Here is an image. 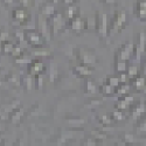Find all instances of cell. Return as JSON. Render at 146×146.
I'll use <instances>...</instances> for the list:
<instances>
[{
  "mask_svg": "<svg viewBox=\"0 0 146 146\" xmlns=\"http://www.w3.org/2000/svg\"><path fill=\"white\" fill-rule=\"evenodd\" d=\"M129 26V14L125 9H118L115 12L109 25V36H113L123 32Z\"/></svg>",
  "mask_w": 146,
  "mask_h": 146,
  "instance_id": "cell-1",
  "label": "cell"
},
{
  "mask_svg": "<svg viewBox=\"0 0 146 146\" xmlns=\"http://www.w3.org/2000/svg\"><path fill=\"white\" fill-rule=\"evenodd\" d=\"M145 55H146V31H140L138 32L135 41V55H133V57L140 64Z\"/></svg>",
  "mask_w": 146,
  "mask_h": 146,
  "instance_id": "cell-2",
  "label": "cell"
},
{
  "mask_svg": "<svg viewBox=\"0 0 146 146\" xmlns=\"http://www.w3.org/2000/svg\"><path fill=\"white\" fill-rule=\"evenodd\" d=\"M133 55H135V41H127V42L123 43L117 49L115 60L130 62L133 58Z\"/></svg>",
  "mask_w": 146,
  "mask_h": 146,
  "instance_id": "cell-3",
  "label": "cell"
},
{
  "mask_svg": "<svg viewBox=\"0 0 146 146\" xmlns=\"http://www.w3.org/2000/svg\"><path fill=\"white\" fill-rule=\"evenodd\" d=\"M77 57L80 60V63L89 66V67H92L97 62V57L94 49L86 48V47H81L77 49Z\"/></svg>",
  "mask_w": 146,
  "mask_h": 146,
  "instance_id": "cell-4",
  "label": "cell"
},
{
  "mask_svg": "<svg viewBox=\"0 0 146 146\" xmlns=\"http://www.w3.org/2000/svg\"><path fill=\"white\" fill-rule=\"evenodd\" d=\"M109 25H110V19H109L108 14L102 13L97 15V20H96L97 33H98V35L102 39L109 38Z\"/></svg>",
  "mask_w": 146,
  "mask_h": 146,
  "instance_id": "cell-5",
  "label": "cell"
},
{
  "mask_svg": "<svg viewBox=\"0 0 146 146\" xmlns=\"http://www.w3.org/2000/svg\"><path fill=\"white\" fill-rule=\"evenodd\" d=\"M23 38L34 48H42L46 40L39 31H26L23 33Z\"/></svg>",
  "mask_w": 146,
  "mask_h": 146,
  "instance_id": "cell-6",
  "label": "cell"
},
{
  "mask_svg": "<svg viewBox=\"0 0 146 146\" xmlns=\"http://www.w3.org/2000/svg\"><path fill=\"white\" fill-rule=\"evenodd\" d=\"M68 26L72 32L82 33V32L88 29V20L84 19V18H81L80 15H77L75 18L68 20Z\"/></svg>",
  "mask_w": 146,
  "mask_h": 146,
  "instance_id": "cell-7",
  "label": "cell"
},
{
  "mask_svg": "<svg viewBox=\"0 0 146 146\" xmlns=\"http://www.w3.org/2000/svg\"><path fill=\"white\" fill-rule=\"evenodd\" d=\"M50 28H52V34L55 35L57 34L61 29H62L66 25H67V22H66V19L64 17L58 13V12H55V13L50 17Z\"/></svg>",
  "mask_w": 146,
  "mask_h": 146,
  "instance_id": "cell-8",
  "label": "cell"
},
{
  "mask_svg": "<svg viewBox=\"0 0 146 146\" xmlns=\"http://www.w3.org/2000/svg\"><path fill=\"white\" fill-rule=\"evenodd\" d=\"M146 113V102L144 101H139V102H135L131 108H130V116L131 119L133 120H139L144 117V115Z\"/></svg>",
  "mask_w": 146,
  "mask_h": 146,
  "instance_id": "cell-9",
  "label": "cell"
},
{
  "mask_svg": "<svg viewBox=\"0 0 146 146\" xmlns=\"http://www.w3.org/2000/svg\"><path fill=\"white\" fill-rule=\"evenodd\" d=\"M133 15L139 21L146 22V0H136L133 4Z\"/></svg>",
  "mask_w": 146,
  "mask_h": 146,
  "instance_id": "cell-10",
  "label": "cell"
},
{
  "mask_svg": "<svg viewBox=\"0 0 146 146\" xmlns=\"http://www.w3.org/2000/svg\"><path fill=\"white\" fill-rule=\"evenodd\" d=\"M135 104V97L132 95H125V96H121L120 98L117 101L116 103V109H119V110H130V108Z\"/></svg>",
  "mask_w": 146,
  "mask_h": 146,
  "instance_id": "cell-11",
  "label": "cell"
},
{
  "mask_svg": "<svg viewBox=\"0 0 146 146\" xmlns=\"http://www.w3.org/2000/svg\"><path fill=\"white\" fill-rule=\"evenodd\" d=\"M13 19L15 21H18L20 25H25V23H27L29 21L31 15L25 7H20V8H15L13 11Z\"/></svg>",
  "mask_w": 146,
  "mask_h": 146,
  "instance_id": "cell-12",
  "label": "cell"
},
{
  "mask_svg": "<svg viewBox=\"0 0 146 146\" xmlns=\"http://www.w3.org/2000/svg\"><path fill=\"white\" fill-rule=\"evenodd\" d=\"M46 40H49L50 38V34H52V28H50V25L47 22L46 18H43L42 14L39 15V29H38Z\"/></svg>",
  "mask_w": 146,
  "mask_h": 146,
  "instance_id": "cell-13",
  "label": "cell"
},
{
  "mask_svg": "<svg viewBox=\"0 0 146 146\" xmlns=\"http://www.w3.org/2000/svg\"><path fill=\"white\" fill-rule=\"evenodd\" d=\"M130 84H131V88L137 90L138 92H144L146 88V76L144 74H140L139 76L130 80Z\"/></svg>",
  "mask_w": 146,
  "mask_h": 146,
  "instance_id": "cell-14",
  "label": "cell"
},
{
  "mask_svg": "<svg viewBox=\"0 0 146 146\" xmlns=\"http://www.w3.org/2000/svg\"><path fill=\"white\" fill-rule=\"evenodd\" d=\"M72 71L75 72L77 76H81V77H89L91 74H92V68L89 67V66H86V64H77L72 68Z\"/></svg>",
  "mask_w": 146,
  "mask_h": 146,
  "instance_id": "cell-15",
  "label": "cell"
},
{
  "mask_svg": "<svg viewBox=\"0 0 146 146\" xmlns=\"http://www.w3.org/2000/svg\"><path fill=\"white\" fill-rule=\"evenodd\" d=\"M44 64L40 61H35V62H32L31 67H29V75L31 76H40L42 72H44Z\"/></svg>",
  "mask_w": 146,
  "mask_h": 146,
  "instance_id": "cell-16",
  "label": "cell"
},
{
  "mask_svg": "<svg viewBox=\"0 0 146 146\" xmlns=\"http://www.w3.org/2000/svg\"><path fill=\"white\" fill-rule=\"evenodd\" d=\"M126 74H127V76L130 77V80H132V78L139 76L140 74H143V72H141L140 66H137V64H129Z\"/></svg>",
  "mask_w": 146,
  "mask_h": 146,
  "instance_id": "cell-17",
  "label": "cell"
},
{
  "mask_svg": "<svg viewBox=\"0 0 146 146\" xmlns=\"http://www.w3.org/2000/svg\"><path fill=\"white\" fill-rule=\"evenodd\" d=\"M129 67V62L120 60H115V70L117 74H121V72H126Z\"/></svg>",
  "mask_w": 146,
  "mask_h": 146,
  "instance_id": "cell-18",
  "label": "cell"
},
{
  "mask_svg": "<svg viewBox=\"0 0 146 146\" xmlns=\"http://www.w3.org/2000/svg\"><path fill=\"white\" fill-rule=\"evenodd\" d=\"M78 15V7L74 4V5H69L67 7V11H66V18L67 20H70L72 18H75Z\"/></svg>",
  "mask_w": 146,
  "mask_h": 146,
  "instance_id": "cell-19",
  "label": "cell"
},
{
  "mask_svg": "<svg viewBox=\"0 0 146 146\" xmlns=\"http://www.w3.org/2000/svg\"><path fill=\"white\" fill-rule=\"evenodd\" d=\"M105 83L110 84V86L113 87V88H118L120 84H121V82H120L118 75H108V76H106V82H105Z\"/></svg>",
  "mask_w": 146,
  "mask_h": 146,
  "instance_id": "cell-20",
  "label": "cell"
},
{
  "mask_svg": "<svg viewBox=\"0 0 146 146\" xmlns=\"http://www.w3.org/2000/svg\"><path fill=\"white\" fill-rule=\"evenodd\" d=\"M86 92L90 94V95H94V94L98 92L97 86L95 84V82L92 80H87V82H86Z\"/></svg>",
  "mask_w": 146,
  "mask_h": 146,
  "instance_id": "cell-21",
  "label": "cell"
},
{
  "mask_svg": "<svg viewBox=\"0 0 146 146\" xmlns=\"http://www.w3.org/2000/svg\"><path fill=\"white\" fill-rule=\"evenodd\" d=\"M136 131L140 135H146V117H143L141 119L138 120L136 125Z\"/></svg>",
  "mask_w": 146,
  "mask_h": 146,
  "instance_id": "cell-22",
  "label": "cell"
},
{
  "mask_svg": "<svg viewBox=\"0 0 146 146\" xmlns=\"http://www.w3.org/2000/svg\"><path fill=\"white\" fill-rule=\"evenodd\" d=\"M54 13H55L54 5H52V4H46L44 6H42V9H41V14H42V15L52 17Z\"/></svg>",
  "mask_w": 146,
  "mask_h": 146,
  "instance_id": "cell-23",
  "label": "cell"
},
{
  "mask_svg": "<svg viewBox=\"0 0 146 146\" xmlns=\"http://www.w3.org/2000/svg\"><path fill=\"white\" fill-rule=\"evenodd\" d=\"M111 118H112V120H115V121H121V120L125 119V116H124L123 110L116 109V110L111 113Z\"/></svg>",
  "mask_w": 146,
  "mask_h": 146,
  "instance_id": "cell-24",
  "label": "cell"
},
{
  "mask_svg": "<svg viewBox=\"0 0 146 146\" xmlns=\"http://www.w3.org/2000/svg\"><path fill=\"white\" fill-rule=\"evenodd\" d=\"M101 91H102V94H103V95H105V96H111V95H115V92H116V88L111 87L110 84L105 83L104 86L102 87Z\"/></svg>",
  "mask_w": 146,
  "mask_h": 146,
  "instance_id": "cell-25",
  "label": "cell"
},
{
  "mask_svg": "<svg viewBox=\"0 0 146 146\" xmlns=\"http://www.w3.org/2000/svg\"><path fill=\"white\" fill-rule=\"evenodd\" d=\"M140 68H141V72L146 76V55H145V57L141 60V62H140Z\"/></svg>",
  "mask_w": 146,
  "mask_h": 146,
  "instance_id": "cell-26",
  "label": "cell"
},
{
  "mask_svg": "<svg viewBox=\"0 0 146 146\" xmlns=\"http://www.w3.org/2000/svg\"><path fill=\"white\" fill-rule=\"evenodd\" d=\"M19 3L23 6V7H28L31 4V0H19Z\"/></svg>",
  "mask_w": 146,
  "mask_h": 146,
  "instance_id": "cell-27",
  "label": "cell"
},
{
  "mask_svg": "<svg viewBox=\"0 0 146 146\" xmlns=\"http://www.w3.org/2000/svg\"><path fill=\"white\" fill-rule=\"evenodd\" d=\"M102 1L104 4H108V5H115V4H117L119 1V0H102Z\"/></svg>",
  "mask_w": 146,
  "mask_h": 146,
  "instance_id": "cell-28",
  "label": "cell"
},
{
  "mask_svg": "<svg viewBox=\"0 0 146 146\" xmlns=\"http://www.w3.org/2000/svg\"><path fill=\"white\" fill-rule=\"evenodd\" d=\"M62 1H63L67 6H69V5H74V4L77 1V0H62Z\"/></svg>",
  "mask_w": 146,
  "mask_h": 146,
  "instance_id": "cell-29",
  "label": "cell"
},
{
  "mask_svg": "<svg viewBox=\"0 0 146 146\" xmlns=\"http://www.w3.org/2000/svg\"><path fill=\"white\" fill-rule=\"evenodd\" d=\"M96 144H97V141L94 140V139H89L88 141L84 143V145H96Z\"/></svg>",
  "mask_w": 146,
  "mask_h": 146,
  "instance_id": "cell-30",
  "label": "cell"
},
{
  "mask_svg": "<svg viewBox=\"0 0 146 146\" xmlns=\"http://www.w3.org/2000/svg\"><path fill=\"white\" fill-rule=\"evenodd\" d=\"M53 1V4H58L60 1H62V0H52Z\"/></svg>",
  "mask_w": 146,
  "mask_h": 146,
  "instance_id": "cell-31",
  "label": "cell"
}]
</instances>
